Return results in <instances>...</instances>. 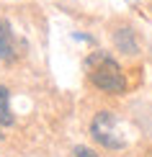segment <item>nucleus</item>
<instances>
[{
	"label": "nucleus",
	"instance_id": "obj_4",
	"mask_svg": "<svg viewBox=\"0 0 152 157\" xmlns=\"http://www.w3.org/2000/svg\"><path fill=\"white\" fill-rule=\"evenodd\" d=\"M116 47L121 49V52H129V54H134V52H137V41H134L131 29H119L116 31Z\"/></svg>",
	"mask_w": 152,
	"mask_h": 157
},
{
	"label": "nucleus",
	"instance_id": "obj_2",
	"mask_svg": "<svg viewBox=\"0 0 152 157\" xmlns=\"http://www.w3.org/2000/svg\"><path fill=\"white\" fill-rule=\"evenodd\" d=\"M90 134H93V139L106 149L127 147V136L119 132V121H116V116L111 113V111H101V113L93 116V121H90Z\"/></svg>",
	"mask_w": 152,
	"mask_h": 157
},
{
	"label": "nucleus",
	"instance_id": "obj_5",
	"mask_svg": "<svg viewBox=\"0 0 152 157\" xmlns=\"http://www.w3.org/2000/svg\"><path fill=\"white\" fill-rule=\"evenodd\" d=\"M16 121L8 106V88H0V126H10Z\"/></svg>",
	"mask_w": 152,
	"mask_h": 157
},
{
	"label": "nucleus",
	"instance_id": "obj_6",
	"mask_svg": "<svg viewBox=\"0 0 152 157\" xmlns=\"http://www.w3.org/2000/svg\"><path fill=\"white\" fill-rule=\"evenodd\" d=\"M75 157H98L93 149H88V147H75V152H72Z\"/></svg>",
	"mask_w": 152,
	"mask_h": 157
},
{
	"label": "nucleus",
	"instance_id": "obj_1",
	"mask_svg": "<svg viewBox=\"0 0 152 157\" xmlns=\"http://www.w3.org/2000/svg\"><path fill=\"white\" fill-rule=\"evenodd\" d=\"M88 77L103 93L119 95V93L127 90V77H124L119 62L111 59V57H106V54H90L88 57Z\"/></svg>",
	"mask_w": 152,
	"mask_h": 157
},
{
	"label": "nucleus",
	"instance_id": "obj_3",
	"mask_svg": "<svg viewBox=\"0 0 152 157\" xmlns=\"http://www.w3.org/2000/svg\"><path fill=\"white\" fill-rule=\"evenodd\" d=\"M16 57V44H13V34L8 23L0 21V59H13Z\"/></svg>",
	"mask_w": 152,
	"mask_h": 157
}]
</instances>
